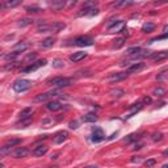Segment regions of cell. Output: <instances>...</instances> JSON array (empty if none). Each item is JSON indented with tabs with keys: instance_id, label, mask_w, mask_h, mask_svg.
I'll return each mask as SVG.
<instances>
[{
	"instance_id": "603a6c76",
	"label": "cell",
	"mask_w": 168,
	"mask_h": 168,
	"mask_svg": "<svg viewBox=\"0 0 168 168\" xmlns=\"http://www.w3.org/2000/svg\"><path fill=\"white\" fill-rule=\"evenodd\" d=\"M54 43H55V38H54V37H47V38H45V40L41 42V46L47 49V47H51Z\"/></svg>"
},
{
	"instance_id": "4316f807",
	"label": "cell",
	"mask_w": 168,
	"mask_h": 168,
	"mask_svg": "<svg viewBox=\"0 0 168 168\" xmlns=\"http://www.w3.org/2000/svg\"><path fill=\"white\" fill-rule=\"evenodd\" d=\"M142 50V49L139 46H133V47H129L127 50H126V54L127 55H132V57H134V55H137L139 51Z\"/></svg>"
},
{
	"instance_id": "bcb514c9",
	"label": "cell",
	"mask_w": 168,
	"mask_h": 168,
	"mask_svg": "<svg viewBox=\"0 0 168 168\" xmlns=\"http://www.w3.org/2000/svg\"><path fill=\"white\" fill-rule=\"evenodd\" d=\"M84 168H97L96 166H87V167H84Z\"/></svg>"
},
{
	"instance_id": "7a4b0ae2",
	"label": "cell",
	"mask_w": 168,
	"mask_h": 168,
	"mask_svg": "<svg viewBox=\"0 0 168 168\" xmlns=\"http://www.w3.org/2000/svg\"><path fill=\"white\" fill-rule=\"evenodd\" d=\"M32 85H33L32 80H28V79H17L16 82H13V84H12V88H13V91H16V92H25V91H28Z\"/></svg>"
},
{
	"instance_id": "e0dca14e",
	"label": "cell",
	"mask_w": 168,
	"mask_h": 168,
	"mask_svg": "<svg viewBox=\"0 0 168 168\" xmlns=\"http://www.w3.org/2000/svg\"><path fill=\"white\" fill-rule=\"evenodd\" d=\"M87 57V53L84 51H78V53H74L71 57H70V60L74 62V63H76V62H80L82 59H84Z\"/></svg>"
},
{
	"instance_id": "9c48e42d",
	"label": "cell",
	"mask_w": 168,
	"mask_h": 168,
	"mask_svg": "<svg viewBox=\"0 0 168 168\" xmlns=\"http://www.w3.org/2000/svg\"><path fill=\"white\" fill-rule=\"evenodd\" d=\"M104 139H105V134H104V132H103V129H100V127H95V129H93L91 141H92L93 143H98V142H101V141H104Z\"/></svg>"
},
{
	"instance_id": "d6986e66",
	"label": "cell",
	"mask_w": 168,
	"mask_h": 168,
	"mask_svg": "<svg viewBox=\"0 0 168 168\" xmlns=\"http://www.w3.org/2000/svg\"><path fill=\"white\" fill-rule=\"evenodd\" d=\"M145 67V63H134V65H132V66H129V68H127V74H133V72H138V71H141L142 68Z\"/></svg>"
},
{
	"instance_id": "83f0119b",
	"label": "cell",
	"mask_w": 168,
	"mask_h": 168,
	"mask_svg": "<svg viewBox=\"0 0 168 168\" xmlns=\"http://www.w3.org/2000/svg\"><path fill=\"white\" fill-rule=\"evenodd\" d=\"M25 11L28 12V13H38V12H41L42 9L38 7V5H29V7L25 8Z\"/></svg>"
},
{
	"instance_id": "8992f818",
	"label": "cell",
	"mask_w": 168,
	"mask_h": 168,
	"mask_svg": "<svg viewBox=\"0 0 168 168\" xmlns=\"http://www.w3.org/2000/svg\"><path fill=\"white\" fill-rule=\"evenodd\" d=\"M47 63V60L46 59H40V60H37V62H34V63H32L30 66H28V67H24L22 68V72L24 74H28V72H33V71H36V70H38L40 67H43Z\"/></svg>"
},
{
	"instance_id": "60d3db41",
	"label": "cell",
	"mask_w": 168,
	"mask_h": 168,
	"mask_svg": "<svg viewBox=\"0 0 168 168\" xmlns=\"http://www.w3.org/2000/svg\"><path fill=\"white\" fill-rule=\"evenodd\" d=\"M15 67H17V62H11V65L5 66V70H13Z\"/></svg>"
},
{
	"instance_id": "74e56055",
	"label": "cell",
	"mask_w": 168,
	"mask_h": 168,
	"mask_svg": "<svg viewBox=\"0 0 168 168\" xmlns=\"http://www.w3.org/2000/svg\"><path fill=\"white\" fill-rule=\"evenodd\" d=\"M36 57H37V54H36V53H30V54H28L26 57H25V62L34 60V59H36Z\"/></svg>"
},
{
	"instance_id": "e575fe53",
	"label": "cell",
	"mask_w": 168,
	"mask_h": 168,
	"mask_svg": "<svg viewBox=\"0 0 168 168\" xmlns=\"http://www.w3.org/2000/svg\"><path fill=\"white\" fill-rule=\"evenodd\" d=\"M11 148H12V147H9V146H7V145H4L2 148H0V154H2L3 156H4V155H7V154H11Z\"/></svg>"
},
{
	"instance_id": "ab89813d",
	"label": "cell",
	"mask_w": 168,
	"mask_h": 168,
	"mask_svg": "<svg viewBox=\"0 0 168 168\" xmlns=\"http://www.w3.org/2000/svg\"><path fill=\"white\" fill-rule=\"evenodd\" d=\"M155 163H156V160H155V159H148V160H146V161H145V166L148 168V167L155 166Z\"/></svg>"
},
{
	"instance_id": "f6af8a7d",
	"label": "cell",
	"mask_w": 168,
	"mask_h": 168,
	"mask_svg": "<svg viewBox=\"0 0 168 168\" xmlns=\"http://www.w3.org/2000/svg\"><path fill=\"white\" fill-rule=\"evenodd\" d=\"M163 33H164V34H168V24H167V25H164V28H163Z\"/></svg>"
},
{
	"instance_id": "7bdbcfd3",
	"label": "cell",
	"mask_w": 168,
	"mask_h": 168,
	"mask_svg": "<svg viewBox=\"0 0 168 168\" xmlns=\"http://www.w3.org/2000/svg\"><path fill=\"white\" fill-rule=\"evenodd\" d=\"M150 103H151V98H150V97L146 96L145 98H143V104H150Z\"/></svg>"
},
{
	"instance_id": "30bf717a",
	"label": "cell",
	"mask_w": 168,
	"mask_h": 168,
	"mask_svg": "<svg viewBox=\"0 0 168 168\" xmlns=\"http://www.w3.org/2000/svg\"><path fill=\"white\" fill-rule=\"evenodd\" d=\"M129 74L127 72H116V74H112V75L108 76V82L109 83H117V82H121V80L126 79Z\"/></svg>"
},
{
	"instance_id": "3957f363",
	"label": "cell",
	"mask_w": 168,
	"mask_h": 168,
	"mask_svg": "<svg viewBox=\"0 0 168 168\" xmlns=\"http://www.w3.org/2000/svg\"><path fill=\"white\" fill-rule=\"evenodd\" d=\"M96 5H97V3H93V2L85 3L83 9L79 12V16H93V15H97L98 13V9L95 8Z\"/></svg>"
},
{
	"instance_id": "44dd1931",
	"label": "cell",
	"mask_w": 168,
	"mask_h": 168,
	"mask_svg": "<svg viewBox=\"0 0 168 168\" xmlns=\"http://www.w3.org/2000/svg\"><path fill=\"white\" fill-rule=\"evenodd\" d=\"M155 30V24L154 22H145L142 25V32L143 33H151Z\"/></svg>"
},
{
	"instance_id": "ba28073f",
	"label": "cell",
	"mask_w": 168,
	"mask_h": 168,
	"mask_svg": "<svg viewBox=\"0 0 168 168\" xmlns=\"http://www.w3.org/2000/svg\"><path fill=\"white\" fill-rule=\"evenodd\" d=\"M11 154H12V156H13L15 159H21V158L28 156L29 150H28V147H16Z\"/></svg>"
},
{
	"instance_id": "277c9868",
	"label": "cell",
	"mask_w": 168,
	"mask_h": 168,
	"mask_svg": "<svg viewBox=\"0 0 168 168\" xmlns=\"http://www.w3.org/2000/svg\"><path fill=\"white\" fill-rule=\"evenodd\" d=\"M59 95H62V93H60V91H58V89L46 92V93H40V95H37V96L34 97V101H37V103L46 101V100H49V98H51V97H54V96H59Z\"/></svg>"
},
{
	"instance_id": "7402d4cb",
	"label": "cell",
	"mask_w": 168,
	"mask_h": 168,
	"mask_svg": "<svg viewBox=\"0 0 168 168\" xmlns=\"http://www.w3.org/2000/svg\"><path fill=\"white\" fill-rule=\"evenodd\" d=\"M82 120H83L84 122H96V121L98 120V117H97L95 113H87V114H84V116L82 117Z\"/></svg>"
},
{
	"instance_id": "d6a6232c",
	"label": "cell",
	"mask_w": 168,
	"mask_h": 168,
	"mask_svg": "<svg viewBox=\"0 0 168 168\" xmlns=\"http://www.w3.org/2000/svg\"><path fill=\"white\" fill-rule=\"evenodd\" d=\"M63 66H65V62L62 60V59H59V58L54 59V62H53V67L54 68H62Z\"/></svg>"
},
{
	"instance_id": "52a82bcc",
	"label": "cell",
	"mask_w": 168,
	"mask_h": 168,
	"mask_svg": "<svg viewBox=\"0 0 168 168\" xmlns=\"http://www.w3.org/2000/svg\"><path fill=\"white\" fill-rule=\"evenodd\" d=\"M93 38L89 36H80L75 40V45L76 46H92L93 45Z\"/></svg>"
},
{
	"instance_id": "9a60e30c",
	"label": "cell",
	"mask_w": 168,
	"mask_h": 168,
	"mask_svg": "<svg viewBox=\"0 0 168 168\" xmlns=\"http://www.w3.org/2000/svg\"><path fill=\"white\" fill-rule=\"evenodd\" d=\"M49 151V147L45 146V145H40V146H37L34 147V150H33V155L34 156H42V155H45L46 152Z\"/></svg>"
},
{
	"instance_id": "6da1fadb",
	"label": "cell",
	"mask_w": 168,
	"mask_h": 168,
	"mask_svg": "<svg viewBox=\"0 0 168 168\" xmlns=\"http://www.w3.org/2000/svg\"><path fill=\"white\" fill-rule=\"evenodd\" d=\"M74 83V79L71 78H53V79H49L47 80V84L49 85H55V87H59V88H65V87H70Z\"/></svg>"
},
{
	"instance_id": "4dcf8cb0",
	"label": "cell",
	"mask_w": 168,
	"mask_h": 168,
	"mask_svg": "<svg viewBox=\"0 0 168 168\" xmlns=\"http://www.w3.org/2000/svg\"><path fill=\"white\" fill-rule=\"evenodd\" d=\"M110 95L113 96V97H121V96L125 95V91L120 89V88H116V89H112L110 91Z\"/></svg>"
},
{
	"instance_id": "ffe728a7",
	"label": "cell",
	"mask_w": 168,
	"mask_h": 168,
	"mask_svg": "<svg viewBox=\"0 0 168 168\" xmlns=\"http://www.w3.org/2000/svg\"><path fill=\"white\" fill-rule=\"evenodd\" d=\"M21 2L20 0H13V2H5L0 4V8H15L17 5H20Z\"/></svg>"
},
{
	"instance_id": "d4e9b609",
	"label": "cell",
	"mask_w": 168,
	"mask_h": 168,
	"mask_svg": "<svg viewBox=\"0 0 168 168\" xmlns=\"http://www.w3.org/2000/svg\"><path fill=\"white\" fill-rule=\"evenodd\" d=\"M37 32H38V33H47V32H50V24H46V22L38 24V26H37Z\"/></svg>"
},
{
	"instance_id": "7c38bea8",
	"label": "cell",
	"mask_w": 168,
	"mask_h": 168,
	"mask_svg": "<svg viewBox=\"0 0 168 168\" xmlns=\"http://www.w3.org/2000/svg\"><path fill=\"white\" fill-rule=\"evenodd\" d=\"M168 58V51H158V53H152V55L150 57L151 60L154 62H160Z\"/></svg>"
},
{
	"instance_id": "ee69618b",
	"label": "cell",
	"mask_w": 168,
	"mask_h": 168,
	"mask_svg": "<svg viewBox=\"0 0 168 168\" xmlns=\"http://www.w3.org/2000/svg\"><path fill=\"white\" fill-rule=\"evenodd\" d=\"M166 76H167V74H166V72H161V75H159V76H158V80H161V79H164Z\"/></svg>"
},
{
	"instance_id": "5b68a950",
	"label": "cell",
	"mask_w": 168,
	"mask_h": 168,
	"mask_svg": "<svg viewBox=\"0 0 168 168\" xmlns=\"http://www.w3.org/2000/svg\"><path fill=\"white\" fill-rule=\"evenodd\" d=\"M126 28V22L123 20H118V21H114V24H112V25L108 26V32L110 33H121L123 32Z\"/></svg>"
},
{
	"instance_id": "5bb4252c",
	"label": "cell",
	"mask_w": 168,
	"mask_h": 168,
	"mask_svg": "<svg viewBox=\"0 0 168 168\" xmlns=\"http://www.w3.org/2000/svg\"><path fill=\"white\" fill-rule=\"evenodd\" d=\"M29 47V45L26 42H17L16 45L12 47V51L13 53H17V54H20V53H24L26 50V49Z\"/></svg>"
},
{
	"instance_id": "c3c4849f",
	"label": "cell",
	"mask_w": 168,
	"mask_h": 168,
	"mask_svg": "<svg viewBox=\"0 0 168 168\" xmlns=\"http://www.w3.org/2000/svg\"><path fill=\"white\" fill-rule=\"evenodd\" d=\"M163 154H164V155H168V150H166V151H164Z\"/></svg>"
},
{
	"instance_id": "8fae6325",
	"label": "cell",
	"mask_w": 168,
	"mask_h": 168,
	"mask_svg": "<svg viewBox=\"0 0 168 168\" xmlns=\"http://www.w3.org/2000/svg\"><path fill=\"white\" fill-rule=\"evenodd\" d=\"M67 138H68V133L63 130V132H58L57 134H55L53 141H54V143H57V145H60V143H63Z\"/></svg>"
},
{
	"instance_id": "2e32d148",
	"label": "cell",
	"mask_w": 168,
	"mask_h": 168,
	"mask_svg": "<svg viewBox=\"0 0 168 168\" xmlns=\"http://www.w3.org/2000/svg\"><path fill=\"white\" fill-rule=\"evenodd\" d=\"M66 28V24L65 22H53L50 24V32L51 33H58L60 30H63Z\"/></svg>"
},
{
	"instance_id": "cb8c5ba5",
	"label": "cell",
	"mask_w": 168,
	"mask_h": 168,
	"mask_svg": "<svg viewBox=\"0 0 168 168\" xmlns=\"http://www.w3.org/2000/svg\"><path fill=\"white\" fill-rule=\"evenodd\" d=\"M141 138V133H133V134H130L127 135L125 139H123V143H132L134 141H138Z\"/></svg>"
},
{
	"instance_id": "484cf974",
	"label": "cell",
	"mask_w": 168,
	"mask_h": 168,
	"mask_svg": "<svg viewBox=\"0 0 168 168\" xmlns=\"http://www.w3.org/2000/svg\"><path fill=\"white\" fill-rule=\"evenodd\" d=\"M32 113H33V109L32 108H26L24 109L21 113H20V117L21 120H28V118H32Z\"/></svg>"
},
{
	"instance_id": "f546056e",
	"label": "cell",
	"mask_w": 168,
	"mask_h": 168,
	"mask_svg": "<svg viewBox=\"0 0 168 168\" xmlns=\"http://www.w3.org/2000/svg\"><path fill=\"white\" fill-rule=\"evenodd\" d=\"M133 4V2H117V3H113V7H116V8H123V7H129V5H132Z\"/></svg>"
},
{
	"instance_id": "1f68e13d",
	"label": "cell",
	"mask_w": 168,
	"mask_h": 168,
	"mask_svg": "<svg viewBox=\"0 0 168 168\" xmlns=\"http://www.w3.org/2000/svg\"><path fill=\"white\" fill-rule=\"evenodd\" d=\"M34 20L33 18H22V20L18 21V26H26V25H30V24H33Z\"/></svg>"
},
{
	"instance_id": "d590c367",
	"label": "cell",
	"mask_w": 168,
	"mask_h": 168,
	"mask_svg": "<svg viewBox=\"0 0 168 168\" xmlns=\"http://www.w3.org/2000/svg\"><path fill=\"white\" fill-rule=\"evenodd\" d=\"M152 141H154V142H160V141H163V134H161V133H154V134H152Z\"/></svg>"
},
{
	"instance_id": "ac0fdd59",
	"label": "cell",
	"mask_w": 168,
	"mask_h": 168,
	"mask_svg": "<svg viewBox=\"0 0 168 168\" xmlns=\"http://www.w3.org/2000/svg\"><path fill=\"white\" fill-rule=\"evenodd\" d=\"M46 108L49 110H51V112H58V110H60L62 108H63V105H62L59 101H50V103H47Z\"/></svg>"
},
{
	"instance_id": "f1b7e54d",
	"label": "cell",
	"mask_w": 168,
	"mask_h": 168,
	"mask_svg": "<svg viewBox=\"0 0 168 168\" xmlns=\"http://www.w3.org/2000/svg\"><path fill=\"white\" fill-rule=\"evenodd\" d=\"M20 143H21V139L20 138H11V139H8L7 142H5V145L9 146V147H13L16 145H20Z\"/></svg>"
},
{
	"instance_id": "f35d334b",
	"label": "cell",
	"mask_w": 168,
	"mask_h": 168,
	"mask_svg": "<svg viewBox=\"0 0 168 168\" xmlns=\"http://www.w3.org/2000/svg\"><path fill=\"white\" fill-rule=\"evenodd\" d=\"M17 55H18L17 53H13V51H12L11 54H7V55H5V57H4V58H5V59H7V60H9V59H11V60H13V59H15V58L17 57Z\"/></svg>"
},
{
	"instance_id": "8d00e7d4",
	"label": "cell",
	"mask_w": 168,
	"mask_h": 168,
	"mask_svg": "<svg viewBox=\"0 0 168 168\" xmlns=\"http://www.w3.org/2000/svg\"><path fill=\"white\" fill-rule=\"evenodd\" d=\"M164 93H166L164 88H160V87H159V88H155V89H154V95H155V96H163Z\"/></svg>"
},
{
	"instance_id": "b9f144b4",
	"label": "cell",
	"mask_w": 168,
	"mask_h": 168,
	"mask_svg": "<svg viewBox=\"0 0 168 168\" xmlns=\"http://www.w3.org/2000/svg\"><path fill=\"white\" fill-rule=\"evenodd\" d=\"M70 127L71 129H78V122L76 121H71L70 122Z\"/></svg>"
},
{
	"instance_id": "7dc6e473",
	"label": "cell",
	"mask_w": 168,
	"mask_h": 168,
	"mask_svg": "<svg viewBox=\"0 0 168 168\" xmlns=\"http://www.w3.org/2000/svg\"><path fill=\"white\" fill-rule=\"evenodd\" d=\"M161 168H168V163H167V164H164V166L161 167Z\"/></svg>"
},
{
	"instance_id": "4fadbf2b",
	"label": "cell",
	"mask_w": 168,
	"mask_h": 168,
	"mask_svg": "<svg viewBox=\"0 0 168 168\" xmlns=\"http://www.w3.org/2000/svg\"><path fill=\"white\" fill-rule=\"evenodd\" d=\"M66 5L65 0H53V2H49V7L54 11H60Z\"/></svg>"
},
{
	"instance_id": "836d02e7",
	"label": "cell",
	"mask_w": 168,
	"mask_h": 168,
	"mask_svg": "<svg viewBox=\"0 0 168 168\" xmlns=\"http://www.w3.org/2000/svg\"><path fill=\"white\" fill-rule=\"evenodd\" d=\"M125 41H126V38H123V37H121V38H117L116 41H114V47L116 49H120L121 46H123V43H125Z\"/></svg>"
}]
</instances>
